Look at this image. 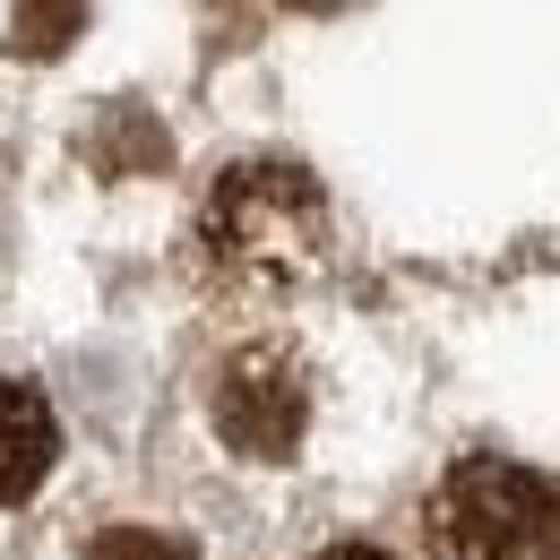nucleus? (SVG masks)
Masks as SVG:
<instances>
[{
	"label": "nucleus",
	"mask_w": 560,
	"mask_h": 560,
	"mask_svg": "<svg viewBox=\"0 0 560 560\" xmlns=\"http://www.w3.org/2000/svg\"><path fill=\"white\" fill-rule=\"evenodd\" d=\"M199 250L233 284H293L328 250V199L302 164H233L199 208Z\"/></svg>",
	"instance_id": "nucleus-1"
},
{
	"label": "nucleus",
	"mask_w": 560,
	"mask_h": 560,
	"mask_svg": "<svg viewBox=\"0 0 560 560\" xmlns=\"http://www.w3.org/2000/svg\"><path fill=\"white\" fill-rule=\"evenodd\" d=\"M52 457H61V422L44 406V388H26V380L0 371V509H18L26 491L44 483Z\"/></svg>",
	"instance_id": "nucleus-4"
},
{
	"label": "nucleus",
	"mask_w": 560,
	"mask_h": 560,
	"mask_svg": "<svg viewBox=\"0 0 560 560\" xmlns=\"http://www.w3.org/2000/svg\"><path fill=\"white\" fill-rule=\"evenodd\" d=\"M208 415L224 431V448H242L259 466H284L302 448V431H311V380H302V362L284 346H242L215 371Z\"/></svg>",
	"instance_id": "nucleus-3"
},
{
	"label": "nucleus",
	"mask_w": 560,
	"mask_h": 560,
	"mask_svg": "<svg viewBox=\"0 0 560 560\" xmlns=\"http://www.w3.org/2000/svg\"><path fill=\"white\" fill-rule=\"evenodd\" d=\"M86 560H199L190 544H173V535H155V526H104Z\"/></svg>",
	"instance_id": "nucleus-5"
},
{
	"label": "nucleus",
	"mask_w": 560,
	"mask_h": 560,
	"mask_svg": "<svg viewBox=\"0 0 560 560\" xmlns=\"http://www.w3.org/2000/svg\"><path fill=\"white\" fill-rule=\"evenodd\" d=\"M431 560H560V483L517 457H466L422 500Z\"/></svg>",
	"instance_id": "nucleus-2"
},
{
	"label": "nucleus",
	"mask_w": 560,
	"mask_h": 560,
	"mask_svg": "<svg viewBox=\"0 0 560 560\" xmlns=\"http://www.w3.org/2000/svg\"><path fill=\"white\" fill-rule=\"evenodd\" d=\"M319 560H388V552H371V544H337V552H319Z\"/></svg>",
	"instance_id": "nucleus-6"
}]
</instances>
